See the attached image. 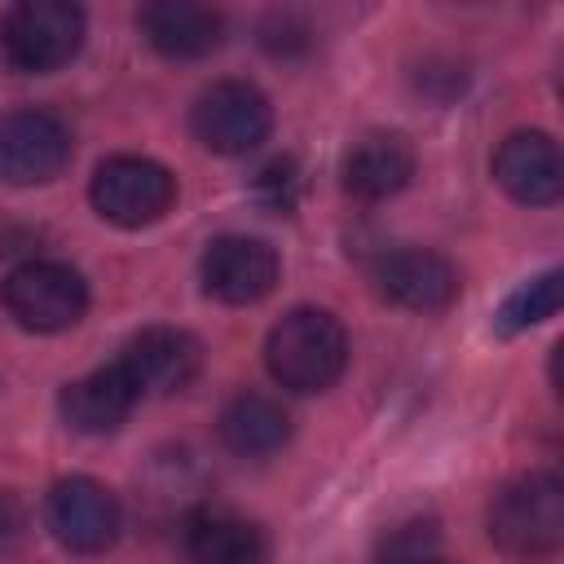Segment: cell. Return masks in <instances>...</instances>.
<instances>
[{
  "label": "cell",
  "instance_id": "cell-7",
  "mask_svg": "<svg viewBox=\"0 0 564 564\" xmlns=\"http://www.w3.org/2000/svg\"><path fill=\"white\" fill-rule=\"evenodd\" d=\"M189 128L212 154H247L269 137L273 106L256 84L220 79L198 93V101L189 110Z\"/></svg>",
  "mask_w": 564,
  "mask_h": 564
},
{
  "label": "cell",
  "instance_id": "cell-19",
  "mask_svg": "<svg viewBox=\"0 0 564 564\" xmlns=\"http://www.w3.org/2000/svg\"><path fill=\"white\" fill-rule=\"evenodd\" d=\"M300 189H304V181H300V163L295 159H273V163H264L256 172V198H260V207H269L278 216L295 212Z\"/></svg>",
  "mask_w": 564,
  "mask_h": 564
},
{
  "label": "cell",
  "instance_id": "cell-20",
  "mask_svg": "<svg viewBox=\"0 0 564 564\" xmlns=\"http://www.w3.org/2000/svg\"><path fill=\"white\" fill-rule=\"evenodd\" d=\"M26 538V507L18 502L13 489H0V560L13 555Z\"/></svg>",
  "mask_w": 564,
  "mask_h": 564
},
{
  "label": "cell",
  "instance_id": "cell-17",
  "mask_svg": "<svg viewBox=\"0 0 564 564\" xmlns=\"http://www.w3.org/2000/svg\"><path fill=\"white\" fill-rule=\"evenodd\" d=\"M291 436V414L264 392H238L220 410V441L242 458L278 454Z\"/></svg>",
  "mask_w": 564,
  "mask_h": 564
},
{
  "label": "cell",
  "instance_id": "cell-8",
  "mask_svg": "<svg viewBox=\"0 0 564 564\" xmlns=\"http://www.w3.org/2000/svg\"><path fill=\"white\" fill-rule=\"evenodd\" d=\"M75 154V137L53 110H13L0 119V181L9 185H44L62 176Z\"/></svg>",
  "mask_w": 564,
  "mask_h": 564
},
{
  "label": "cell",
  "instance_id": "cell-16",
  "mask_svg": "<svg viewBox=\"0 0 564 564\" xmlns=\"http://www.w3.org/2000/svg\"><path fill=\"white\" fill-rule=\"evenodd\" d=\"M414 176V150L401 132H366L344 154V189L361 203H383L401 194Z\"/></svg>",
  "mask_w": 564,
  "mask_h": 564
},
{
  "label": "cell",
  "instance_id": "cell-15",
  "mask_svg": "<svg viewBox=\"0 0 564 564\" xmlns=\"http://www.w3.org/2000/svg\"><path fill=\"white\" fill-rule=\"evenodd\" d=\"M137 388L128 383V375L115 366H101V370H88L84 379L66 383L62 397H57V410L66 419L70 432H84V436H106V432H119L123 419L132 414L137 405Z\"/></svg>",
  "mask_w": 564,
  "mask_h": 564
},
{
  "label": "cell",
  "instance_id": "cell-10",
  "mask_svg": "<svg viewBox=\"0 0 564 564\" xmlns=\"http://www.w3.org/2000/svg\"><path fill=\"white\" fill-rule=\"evenodd\" d=\"M203 366V348L189 330L176 326H145L141 335H132L119 352V370L128 375V383L137 388V397H167L194 383Z\"/></svg>",
  "mask_w": 564,
  "mask_h": 564
},
{
  "label": "cell",
  "instance_id": "cell-1",
  "mask_svg": "<svg viewBox=\"0 0 564 564\" xmlns=\"http://www.w3.org/2000/svg\"><path fill=\"white\" fill-rule=\"evenodd\" d=\"M489 538L524 564H546L564 546V485L555 471H524L489 498Z\"/></svg>",
  "mask_w": 564,
  "mask_h": 564
},
{
  "label": "cell",
  "instance_id": "cell-4",
  "mask_svg": "<svg viewBox=\"0 0 564 564\" xmlns=\"http://www.w3.org/2000/svg\"><path fill=\"white\" fill-rule=\"evenodd\" d=\"M88 198L101 220H110L119 229H145L172 212L176 176L159 159L115 154V159L97 163V172L88 181Z\"/></svg>",
  "mask_w": 564,
  "mask_h": 564
},
{
  "label": "cell",
  "instance_id": "cell-14",
  "mask_svg": "<svg viewBox=\"0 0 564 564\" xmlns=\"http://www.w3.org/2000/svg\"><path fill=\"white\" fill-rule=\"evenodd\" d=\"M181 551L189 564H264V529L238 511L203 507L181 524Z\"/></svg>",
  "mask_w": 564,
  "mask_h": 564
},
{
  "label": "cell",
  "instance_id": "cell-12",
  "mask_svg": "<svg viewBox=\"0 0 564 564\" xmlns=\"http://www.w3.org/2000/svg\"><path fill=\"white\" fill-rule=\"evenodd\" d=\"M494 181L524 207H551L564 194V163L546 132H511L494 150Z\"/></svg>",
  "mask_w": 564,
  "mask_h": 564
},
{
  "label": "cell",
  "instance_id": "cell-3",
  "mask_svg": "<svg viewBox=\"0 0 564 564\" xmlns=\"http://www.w3.org/2000/svg\"><path fill=\"white\" fill-rule=\"evenodd\" d=\"M84 9L70 0H22L0 22L4 57L26 75L62 70L84 48Z\"/></svg>",
  "mask_w": 564,
  "mask_h": 564
},
{
  "label": "cell",
  "instance_id": "cell-11",
  "mask_svg": "<svg viewBox=\"0 0 564 564\" xmlns=\"http://www.w3.org/2000/svg\"><path fill=\"white\" fill-rule=\"evenodd\" d=\"M375 282L383 300L414 308V313H441L458 300V269L427 247H397L383 251L375 264Z\"/></svg>",
  "mask_w": 564,
  "mask_h": 564
},
{
  "label": "cell",
  "instance_id": "cell-9",
  "mask_svg": "<svg viewBox=\"0 0 564 564\" xmlns=\"http://www.w3.org/2000/svg\"><path fill=\"white\" fill-rule=\"evenodd\" d=\"M203 286L207 295H216L220 304H256L278 286V251L264 238H247V234H220L207 242L203 251Z\"/></svg>",
  "mask_w": 564,
  "mask_h": 564
},
{
  "label": "cell",
  "instance_id": "cell-6",
  "mask_svg": "<svg viewBox=\"0 0 564 564\" xmlns=\"http://www.w3.org/2000/svg\"><path fill=\"white\" fill-rule=\"evenodd\" d=\"M44 529L75 555H101L123 533V507L101 480L62 476L44 494Z\"/></svg>",
  "mask_w": 564,
  "mask_h": 564
},
{
  "label": "cell",
  "instance_id": "cell-13",
  "mask_svg": "<svg viewBox=\"0 0 564 564\" xmlns=\"http://www.w3.org/2000/svg\"><path fill=\"white\" fill-rule=\"evenodd\" d=\"M137 26L145 44L172 62L207 57L225 40V18L212 4H194V0H154L137 13Z\"/></svg>",
  "mask_w": 564,
  "mask_h": 564
},
{
  "label": "cell",
  "instance_id": "cell-18",
  "mask_svg": "<svg viewBox=\"0 0 564 564\" xmlns=\"http://www.w3.org/2000/svg\"><path fill=\"white\" fill-rule=\"evenodd\" d=\"M560 300H564V273H560V269H546V273L529 278L524 286H516V291L502 300L494 326H498L502 335H520V330H529V326L555 317V313H560Z\"/></svg>",
  "mask_w": 564,
  "mask_h": 564
},
{
  "label": "cell",
  "instance_id": "cell-5",
  "mask_svg": "<svg viewBox=\"0 0 564 564\" xmlns=\"http://www.w3.org/2000/svg\"><path fill=\"white\" fill-rule=\"evenodd\" d=\"M0 300L22 330L57 335L84 317L88 282L79 278V269L62 264V260H26L4 278Z\"/></svg>",
  "mask_w": 564,
  "mask_h": 564
},
{
  "label": "cell",
  "instance_id": "cell-2",
  "mask_svg": "<svg viewBox=\"0 0 564 564\" xmlns=\"http://www.w3.org/2000/svg\"><path fill=\"white\" fill-rule=\"evenodd\" d=\"M264 366L286 392H326L348 366V335L326 308H291L264 339Z\"/></svg>",
  "mask_w": 564,
  "mask_h": 564
}]
</instances>
